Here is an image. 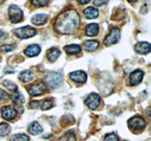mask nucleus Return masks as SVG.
<instances>
[{"mask_svg":"<svg viewBox=\"0 0 151 141\" xmlns=\"http://www.w3.org/2000/svg\"><path fill=\"white\" fill-rule=\"evenodd\" d=\"M32 4L35 7H44L48 4L49 0H31Z\"/></svg>","mask_w":151,"mask_h":141,"instance_id":"bb28decb","label":"nucleus"},{"mask_svg":"<svg viewBox=\"0 0 151 141\" xmlns=\"http://www.w3.org/2000/svg\"><path fill=\"white\" fill-rule=\"evenodd\" d=\"M69 78L73 82H78V83H84L87 80V75L83 70H76L70 73Z\"/></svg>","mask_w":151,"mask_h":141,"instance_id":"9d476101","label":"nucleus"},{"mask_svg":"<svg viewBox=\"0 0 151 141\" xmlns=\"http://www.w3.org/2000/svg\"><path fill=\"white\" fill-rule=\"evenodd\" d=\"M65 51L68 54H76L81 52V48L80 46L77 45V44H72V45L66 46L65 47Z\"/></svg>","mask_w":151,"mask_h":141,"instance_id":"412c9836","label":"nucleus"},{"mask_svg":"<svg viewBox=\"0 0 151 141\" xmlns=\"http://www.w3.org/2000/svg\"><path fill=\"white\" fill-rule=\"evenodd\" d=\"M77 1H78V2H79V4H87V3L89 2L91 0H77Z\"/></svg>","mask_w":151,"mask_h":141,"instance_id":"f704fd0d","label":"nucleus"},{"mask_svg":"<svg viewBox=\"0 0 151 141\" xmlns=\"http://www.w3.org/2000/svg\"><path fill=\"white\" fill-rule=\"evenodd\" d=\"M47 89V86L44 82H38L33 84L28 88V92L30 95L36 96L44 93Z\"/></svg>","mask_w":151,"mask_h":141,"instance_id":"6e6552de","label":"nucleus"},{"mask_svg":"<svg viewBox=\"0 0 151 141\" xmlns=\"http://www.w3.org/2000/svg\"><path fill=\"white\" fill-rule=\"evenodd\" d=\"M8 14L10 20L12 23H18L22 20L23 12L16 5H10L8 9Z\"/></svg>","mask_w":151,"mask_h":141,"instance_id":"20e7f679","label":"nucleus"},{"mask_svg":"<svg viewBox=\"0 0 151 141\" xmlns=\"http://www.w3.org/2000/svg\"><path fill=\"white\" fill-rule=\"evenodd\" d=\"M103 141H119V137L114 133L109 134L105 136Z\"/></svg>","mask_w":151,"mask_h":141,"instance_id":"c85d7f7f","label":"nucleus"},{"mask_svg":"<svg viewBox=\"0 0 151 141\" xmlns=\"http://www.w3.org/2000/svg\"><path fill=\"white\" fill-rule=\"evenodd\" d=\"M15 49V46L13 45H4L0 47V51L4 52H9Z\"/></svg>","mask_w":151,"mask_h":141,"instance_id":"c756f323","label":"nucleus"},{"mask_svg":"<svg viewBox=\"0 0 151 141\" xmlns=\"http://www.w3.org/2000/svg\"><path fill=\"white\" fill-rule=\"evenodd\" d=\"M100 97L98 94L95 93H92L90 94L87 98L86 99L85 103L88 107L91 110H94L99 107L100 104Z\"/></svg>","mask_w":151,"mask_h":141,"instance_id":"0eeeda50","label":"nucleus"},{"mask_svg":"<svg viewBox=\"0 0 151 141\" xmlns=\"http://www.w3.org/2000/svg\"><path fill=\"white\" fill-rule=\"evenodd\" d=\"M44 80L50 88H57L63 83V76L58 72H50L44 77Z\"/></svg>","mask_w":151,"mask_h":141,"instance_id":"f03ea898","label":"nucleus"},{"mask_svg":"<svg viewBox=\"0 0 151 141\" xmlns=\"http://www.w3.org/2000/svg\"><path fill=\"white\" fill-rule=\"evenodd\" d=\"M106 3V0H94V4L96 6H102Z\"/></svg>","mask_w":151,"mask_h":141,"instance_id":"7c9ffc66","label":"nucleus"},{"mask_svg":"<svg viewBox=\"0 0 151 141\" xmlns=\"http://www.w3.org/2000/svg\"><path fill=\"white\" fill-rule=\"evenodd\" d=\"M10 98L13 101V103L16 104H22L25 101L24 97L22 95V93H21L20 92H17V91H16L13 95H10Z\"/></svg>","mask_w":151,"mask_h":141,"instance_id":"4be33fe9","label":"nucleus"},{"mask_svg":"<svg viewBox=\"0 0 151 141\" xmlns=\"http://www.w3.org/2000/svg\"><path fill=\"white\" fill-rule=\"evenodd\" d=\"M1 115L3 118L7 120H11L15 118L17 114V111L14 107L11 106H4L1 108Z\"/></svg>","mask_w":151,"mask_h":141,"instance_id":"1a4fd4ad","label":"nucleus"},{"mask_svg":"<svg viewBox=\"0 0 151 141\" xmlns=\"http://www.w3.org/2000/svg\"><path fill=\"white\" fill-rule=\"evenodd\" d=\"M40 102L38 101H32L29 103V107L32 109H35L36 107H38V106L39 105Z\"/></svg>","mask_w":151,"mask_h":141,"instance_id":"2f4dec72","label":"nucleus"},{"mask_svg":"<svg viewBox=\"0 0 151 141\" xmlns=\"http://www.w3.org/2000/svg\"><path fill=\"white\" fill-rule=\"evenodd\" d=\"M60 141H76L75 134L72 132H67L60 137Z\"/></svg>","mask_w":151,"mask_h":141,"instance_id":"a878e982","label":"nucleus"},{"mask_svg":"<svg viewBox=\"0 0 151 141\" xmlns=\"http://www.w3.org/2000/svg\"><path fill=\"white\" fill-rule=\"evenodd\" d=\"M11 131V127L6 123H0V136L4 137L8 135Z\"/></svg>","mask_w":151,"mask_h":141,"instance_id":"5701e85b","label":"nucleus"},{"mask_svg":"<svg viewBox=\"0 0 151 141\" xmlns=\"http://www.w3.org/2000/svg\"><path fill=\"white\" fill-rule=\"evenodd\" d=\"M52 107V102L50 100L47 99L43 101L42 104H41V108L42 110H47L51 108Z\"/></svg>","mask_w":151,"mask_h":141,"instance_id":"cd10ccee","label":"nucleus"},{"mask_svg":"<svg viewBox=\"0 0 151 141\" xmlns=\"http://www.w3.org/2000/svg\"><path fill=\"white\" fill-rule=\"evenodd\" d=\"M99 46V43L97 41H88L83 43V48L87 51H94Z\"/></svg>","mask_w":151,"mask_h":141,"instance_id":"6ab92c4d","label":"nucleus"},{"mask_svg":"<svg viewBox=\"0 0 151 141\" xmlns=\"http://www.w3.org/2000/svg\"><path fill=\"white\" fill-rule=\"evenodd\" d=\"M60 54V51L57 48H52L47 51V58L51 63L55 61Z\"/></svg>","mask_w":151,"mask_h":141,"instance_id":"4468645a","label":"nucleus"},{"mask_svg":"<svg viewBox=\"0 0 151 141\" xmlns=\"http://www.w3.org/2000/svg\"><path fill=\"white\" fill-rule=\"evenodd\" d=\"M10 141H29V137L24 134H17L12 135Z\"/></svg>","mask_w":151,"mask_h":141,"instance_id":"b1692460","label":"nucleus"},{"mask_svg":"<svg viewBox=\"0 0 151 141\" xmlns=\"http://www.w3.org/2000/svg\"><path fill=\"white\" fill-rule=\"evenodd\" d=\"M7 96H8V95H7V93L3 90L0 89V100L3 99V98H6Z\"/></svg>","mask_w":151,"mask_h":141,"instance_id":"473e14b6","label":"nucleus"},{"mask_svg":"<svg viewBox=\"0 0 151 141\" xmlns=\"http://www.w3.org/2000/svg\"><path fill=\"white\" fill-rule=\"evenodd\" d=\"M37 33L36 30L34 28L29 26H23V27L18 28L15 30V34L18 38L21 39H26V38H32L35 36Z\"/></svg>","mask_w":151,"mask_h":141,"instance_id":"7ed1b4c3","label":"nucleus"},{"mask_svg":"<svg viewBox=\"0 0 151 141\" xmlns=\"http://www.w3.org/2000/svg\"><path fill=\"white\" fill-rule=\"evenodd\" d=\"M34 77V74L30 70H24L19 74V79L23 82H28L32 80Z\"/></svg>","mask_w":151,"mask_h":141,"instance_id":"aec40b11","label":"nucleus"},{"mask_svg":"<svg viewBox=\"0 0 151 141\" xmlns=\"http://www.w3.org/2000/svg\"><path fill=\"white\" fill-rule=\"evenodd\" d=\"M5 39L6 38H5V35H4V32L0 30V42H2V41H4Z\"/></svg>","mask_w":151,"mask_h":141,"instance_id":"72a5a7b5","label":"nucleus"},{"mask_svg":"<svg viewBox=\"0 0 151 141\" xmlns=\"http://www.w3.org/2000/svg\"><path fill=\"white\" fill-rule=\"evenodd\" d=\"M4 1V0H0V4H1V3H2Z\"/></svg>","mask_w":151,"mask_h":141,"instance_id":"e433bc0d","label":"nucleus"},{"mask_svg":"<svg viewBox=\"0 0 151 141\" xmlns=\"http://www.w3.org/2000/svg\"><path fill=\"white\" fill-rule=\"evenodd\" d=\"M128 1H131V2H134V1H137V0H128Z\"/></svg>","mask_w":151,"mask_h":141,"instance_id":"c9c22d12","label":"nucleus"},{"mask_svg":"<svg viewBox=\"0 0 151 141\" xmlns=\"http://www.w3.org/2000/svg\"><path fill=\"white\" fill-rule=\"evenodd\" d=\"M99 32V26L97 24H90L86 28V34L90 37L96 36Z\"/></svg>","mask_w":151,"mask_h":141,"instance_id":"dca6fc26","label":"nucleus"},{"mask_svg":"<svg viewBox=\"0 0 151 141\" xmlns=\"http://www.w3.org/2000/svg\"><path fill=\"white\" fill-rule=\"evenodd\" d=\"M144 76V73L140 70H136L130 75L129 82L131 85H137L142 82Z\"/></svg>","mask_w":151,"mask_h":141,"instance_id":"9b49d317","label":"nucleus"},{"mask_svg":"<svg viewBox=\"0 0 151 141\" xmlns=\"http://www.w3.org/2000/svg\"><path fill=\"white\" fill-rule=\"evenodd\" d=\"M128 126L131 130H142L146 126V122L144 118L139 116H135L130 118L128 121Z\"/></svg>","mask_w":151,"mask_h":141,"instance_id":"39448f33","label":"nucleus"},{"mask_svg":"<svg viewBox=\"0 0 151 141\" xmlns=\"http://www.w3.org/2000/svg\"><path fill=\"white\" fill-rule=\"evenodd\" d=\"M81 19L75 10H69L60 13L55 23V29L60 34L72 35L78 31Z\"/></svg>","mask_w":151,"mask_h":141,"instance_id":"f257e3e1","label":"nucleus"},{"mask_svg":"<svg viewBox=\"0 0 151 141\" xmlns=\"http://www.w3.org/2000/svg\"><path fill=\"white\" fill-rule=\"evenodd\" d=\"M3 85H4V86L5 87V88H7V89L10 90V91H13V92H16L18 90L17 85L10 80L3 81Z\"/></svg>","mask_w":151,"mask_h":141,"instance_id":"393cba45","label":"nucleus"},{"mask_svg":"<svg viewBox=\"0 0 151 141\" xmlns=\"http://www.w3.org/2000/svg\"><path fill=\"white\" fill-rule=\"evenodd\" d=\"M83 14L86 18L88 19H96L98 16V10L93 7H88L85 9L83 11Z\"/></svg>","mask_w":151,"mask_h":141,"instance_id":"a211bd4d","label":"nucleus"},{"mask_svg":"<svg viewBox=\"0 0 151 141\" xmlns=\"http://www.w3.org/2000/svg\"><path fill=\"white\" fill-rule=\"evenodd\" d=\"M32 22L33 24L39 26V25H43L47 22V16L43 13L40 14H36L32 18Z\"/></svg>","mask_w":151,"mask_h":141,"instance_id":"2eb2a0df","label":"nucleus"},{"mask_svg":"<svg viewBox=\"0 0 151 141\" xmlns=\"http://www.w3.org/2000/svg\"><path fill=\"white\" fill-rule=\"evenodd\" d=\"M41 51V48L38 45L36 44H33V45H30L24 50V53L28 57H35V56L38 55Z\"/></svg>","mask_w":151,"mask_h":141,"instance_id":"ddd939ff","label":"nucleus"},{"mask_svg":"<svg viewBox=\"0 0 151 141\" xmlns=\"http://www.w3.org/2000/svg\"><path fill=\"white\" fill-rule=\"evenodd\" d=\"M28 132L32 135H38L43 132V129L38 122H32L28 126Z\"/></svg>","mask_w":151,"mask_h":141,"instance_id":"f3484780","label":"nucleus"},{"mask_svg":"<svg viewBox=\"0 0 151 141\" xmlns=\"http://www.w3.org/2000/svg\"><path fill=\"white\" fill-rule=\"evenodd\" d=\"M120 38V32L117 28H113L111 29L109 35L106 37L104 40V44L106 46H111L119 41Z\"/></svg>","mask_w":151,"mask_h":141,"instance_id":"423d86ee","label":"nucleus"},{"mask_svg":"<svg viewBox=\"0 0 151 141\" xmlns=\"http://www.w3.org/2000/svg\"><path fill=\"white\" fill-rule=\"evenodd\" d=\"M134 48L135 51L139 54H148L150 52V44L147 42L137 43Z\"/></svg>","mask_w":151,"mask_h":141,"instance_id":"f8f14e48","label":"nucleus"}]
</instances>
